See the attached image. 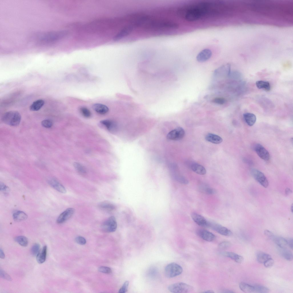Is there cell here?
Returning a JSON list of instances; mask_svg holds the SVG:
<instances>
[{"label": "cell", "mask_w": 293, "mask_h": 293, "mask_svg": "<svg viewBox=\"0 0 293 293\" xmlns=\"http://www.w3.org/2000/svg\"><path fill=\"white\" fill-rule=\"evenodd\" d=\"M123 7L122 30L127 42L163 36L165 21L156 0H126Z\"/></svg>", "instance_id": "obj_1"}, {"label": "cell", "mask_w": 293, "mask_h": 293, "mask_svg": "<svg viewBox=\"0 0 293 293\" xmlns=\"http://www.w3.org/2000/svg\"><path fill=\"white\" fill-rule=\"evenodd\" d=\"M21 119V116L20 113L17 111L14 110L6 112L3 115L1 118L4 123L12 126L19 125Z\"/></svg>", "instance_id": "obj_2"}, {"label": "cell", "mask_w": 293, "mask_h": 293, "mask_svg": "<svg viewBox=\"0 0 293 293\" xmlns=\"http://www.w3.org/2000/svg\"><path fill=\"white\" fill-rule=\"evenodd\" d=\"M182 268L179 265L175 262L171 263L165 267L164 272L167 278H171L181 274L183 272Z\"/></svg>", "instance_id": "obj_3"}, {"label": "cell", "mask_w": 293, "mask_h": 293, "mask_svg": "<svg viewBox=\"0 0 293 293\" xmlns=\"http://www.w3.org/2000/svg\"><path fill=\"white\" fill-rule=\"evenodd\" d=\"M168 290L174 293H187L192 291L193 287L186 283L179 282L171 284L169 286Z\"/></svg>", "instance_id": "obj_4"}, {"label": "cell", "mask_w": 293, "mask_h": 293, "mask_svg": "<svg viewBox=\"0 0 293 293\" xmlns=\"http://www.w3.org/2000/svg\"><path fill=\"white\" fill-rule=\"evenodd\" d=\"M117 227V223L115 217L111 216L108 218L102 224L101 228L103 231L106 232L115 231Z\"/></svg>", "instance_id": "obj_5"}, {"label": "cell", "mask_w": 293, "mask_h": 293, "mask_svg": "<svg viewBox=\"0 0 293 293\" xmlns=\"http://www.w3.org/2000/svg\"><path fill=\"white\" fill-rule=\"evenodd\" d=\"M251 173L255 179L261 185L265 188L267 187L269 184L268 181L264 175L258 169H252Z\"/></svg>", "instance_id": "obj_6"}, {"label": "cell", "mask_w": 293, "mask_h": 293, "mask_svg": "<svg viewBox=\"0 0 293 293\" xmlns=\"http://www.w3.org/2000/svg\"><path fill=\"white\" fill-rule=\"evenodd\" d=\"M207 227H209L219 233L226 236H230L232 232L226 227L217 223L209 221Z\"/></svg>", "instance_id": "obj_7"}, {"label": "cell", "mask_w": 293, "mask_h": 293, "mask_svg": "<svg viewBox=\"0 0 293 293\" xmlns=\"http://www.w3.org/2000/svg\"><path fill=\"white\" fill-rule=\"evenodd\" d=\"M185 134L184 130L181 127H179L174 129L167 134L168 139L172 140H179L182 139Z\"/></svg>", "instance_id": "obj_8"}, {"label": "cell", "mask_w": 293, "mask_h": 293, "mask_svg": "<svg viewBox=\"0 0 293 293\" xmlns=\"http://www.w3.org/2000/svg\"><path fill=\"white\" fill-rule=\"evenodd\" d=\"M254 149L258 156L265 161L270 159V155L268 151L261 144H256L254 146Z\"/></svg>", "instance_id": "obj_9"}, {"label": "cell", "mask_w": 293, "mask_h": 293, "mask_svg": "<svg viewBox=\"0 0 293 293\" xmlns=\"http://www.w3.org/2000/svg\"><path fill=\"white\" fill-rule=\"evenodd\" d=\"M74 212V209L73 208L67 209L59 216L56 220L57 223L61 224L64 223L72 216Z\"/></svg>", "instance_id": "obj_10"}, {"label": "cell", "mask_w": 293, "mask_h": 293, "mask_svg": "<svg viewBox=\"0 0 293 293\" xmlns=\"http://www.w3.org/2000/svg\"><path fill=\"white\" fill-rule=\"evenodd\" d=\"M197 234L203 240L208 241H212L214 240L215 236L210 231L203 229H198Z\"/></svg>", "instance_id": "obj_11"}, {"label": "cell", "mask_w": 293, "mask_h": 293, "mask_svg": "<svg viewBox=\"0 0 293 293\" xmlns=\"http://www.w3.org/2000/svg\"><path fill=\"white\" fill-rule=\"evenodd\" d=\"M212 52L211 50L209 49H205L200 52L196 56L197 61L200 62H205L211 57Z\"/></svg>", "instance_id": "obj_12"}, {"label": "cell", "mask_w": 293, "mask_h": 293, "mask_svg": "<svg viewBox=\"0 0 293 293\" xmlns=\"http://www.w3.org/2000/svg\"><path fill=\"white\" fill-rule=\"evenodd\" d=\"M191 217L194 221L198 225L202 227H207L209 221L202 216L194 212L191 214Z\"/></svg>", "instance_id": "obj_13"}, {"label": "cell", "mask_w": 293, "mask_h": 293, "mask_svg": "<svg viewBox=\"0 0 293 293\" xmlns=\"http://www.w3.org/2000/svg\"><path fill=\"white\" fill-rule=\"evenodd\" d=\"M48 183L53 188L62 193H66V190L64 186L55 178H51L48 181Z\"/></svg>", "instance_id": "obj_14"}, {"label": "cell", "mask_w": 293, "mask_h": 293, "mask_svg": "<svg viewBox=\"0 0 293 293\" xmlns=\"http://www.w3.org/2000/svg\"><path fill=\"white\" fill-rule=\"evenodd\" d=\"M231 65L227 64L218 68L215 70L214 74L216 76H229L230 73Z\"/></svg>", "instance_id": "obj_15"}, {"label": "cell", "mask_w": 293, "mask_h": 293, "mask_svg": "<svg viewBox=\"0 0 293 293\" xmlns=\"http://www.w3.org/2000/svg\"><path fill=\"white\" fill-rule=\"evenodd\" d=\"M221 254L223 256L230 258L237 263H241L243 260V257L233 252H221Z\"/></svg>", "instance_id": "obj_16"}, {"label": "cell", "mask_w": 293, "mask_h": 293, "mask_svg": "<svg viewBox=\"0 0 293 293\" xmlns=\"http://www.w3.org/2000/svg\"><path fill=\"white\" fill-rule=\"evenodd\" d=\"M92 108L95 112L101 114H106L109 110L107 106L100 103L94 104L92 106Z\"/></svg>", "instance_id": "obj_17"}, {"label": "cell", "mask_w": 293, "mask_h": 293, "mask_svg": "<svg viewBox=\"0 0 293 293\" xmlns=\"http://www.w3.org/2000/svg\"><path fill=\"white\" fill-rule=\"evenodd\" d=\"M278 252L286 260L291 261L293 258V255L292 252L286 248L278 247Z\"/></svg>", "instance_id": "obj_18"}, {"label": "cell", "mask_w": 293, "mask_h": 293, "mask_svg": "<svg viewBox=\"0 0 293 293\" xmlns=\"http://www.w3.org/2000/svg\"><path fill=\"white\" fill-rule=\"evenodd\" d=\"M280 248H286L287 245L286 239L283 237L276 236L274 234L270 239Z\"/></svg>", "instance_id": "obj_19"}, {"label": "cell", "mask_w": 293, "mask_h": 293, "mask_svg": "<svg viewBox=\"0 0 293 293\" xmlns=\"http://www.w3.org/2000/svg\"><path fill=\"white\" fill-rule=\"evenodd\" d=\"M243 117L246 123L250 126H253L256 121V116L253 113H245L243 114Z\"/></svg>", "instance_id": "obj_20"}, {"label": "cell", "mask_w": 293, "mask_h": 293, "mask_svg": "<svg viewBox=\"0 0 293 293\" xmlns=\"http://www.w3.org/2000/svg\"><path fill=\"white\" fill-rule=\"evenodd\" d=\"M205 139L207 141L215 144H219L223 141L220 136L211 133L207 134L205 136Z\"/></svg>", "instance_id": "obj_21"}, {"label": "cell", "mask_w": 293, "mask_h": 293, "mask_svg": "<svg viewBox=\"0 0 293 293\" xmlns=\"http://www.w3.org/2000/svg\"><path fill=\"white\" fill-rule=\"evenodd\" d=\"M100 123L110 132H114L115 131L117 128L116 124L110 120H103L100 121Z\"/></svg>", "instance_id": "obj_22"}, {"label": "cell", "mask_w": 293, "mask_h": 293, "mask_svg": "<svg viewBox=\"0 0 293 293\" xmlns=\"http://www.w3.org/2000/svg\"><path fill=\"white\" fill-rule=\"evenodd\" d=\"M191 168L193 171L199 175H203L206 173V170L205 167L199 164L193 163Z\"/></svg>", "instance_id": "obj_23"}, {"label": "cell", "mask_w": 293, "mask_h": 293, "mask_svg": "<svg viewBox=\"0 0 293 293\" xmlns=\"http://www.w3.org/2000/svg\"><path fill=\"white\" fill-rule=\"evenodd\" d=\"M47 252V247L44 246L41 251H39L36 256V260L38 263L42 264L45 260Z\"/></svg>", "instance_id": "obj_24"}, {"label": "cell", "mask_w": 293, "mask_h": 293, "mask_svg": "<svg viewBox=\"0 0 293 293\" xmlns=\"http://www.w3.org/2000/svg\"><path fill=\"white\" fill-rule=\"evenodd\" d=\"M256 257L258 261L262 264H264L268 259L271 258L270 255L261 251L257 252Z\"/></svg>", "instance_id": "obj_25"}, {"label": "cell", "mask_w": 293, "mask_h": 293, "mask_svg": "<svg viewBox=\"0 0 293 293\" xmlns=\"http://www.w3.org/2000/svg\"><path fill=\"white\" fill-rule=\"evenodd\" d=\"M13 217L15 221H20L26 219L27 217V215L23 211H19L14 213Z\"/></svg>", "instance_id": "obj_26"}, {"label": "cell", "mask_w": 293, "mask_h": 293, "mask_svg": "<svg viewBox=\"0 0 293 293\" xmlns=\"http://www.w3.org/2000/svg\"><path fill=\"white\" fill-rule=\"evenodd\" d=\"M45 102L42 99H38L33 102L29 107L32 111H37L40 110L44 105Z\"/></svg>", "instance_id": "obj_27"}, {"label": "cell", "mask_w": 293, "mask_h": 293, "mask_svg": "<svg viewBox=\"0 0 293 293\" xmlns=\"http://www.w3.org/2000/svg\"><path fill=\"white\" fill-rule=\"evenodd\" d=\"M99 207L101 209L107 211H111L115 208V206L113 204L108 201H103L99 205Z\"/></svg>", "instance_id": "obj_28"}, {"label": "cell", "mask_w": 293, "mask_h": 293, "mask_svg": "<svg viewBox=\"0 0 293 293\" xmlns=\"http://www.w3.org/2000/svg\"><path fill=\"white\" fill-rule=\"evenodd\" d=\"M239 286L241 290L244 292H254V288L253 285L241 282L239 283Z\"/></svg>", "instance_id": "obj_29"}, {"label": "cell", "mask_w": 293, "mask_h": 293, "mask_svg": "<svg viewBox=\"0 0 293 293\" xmlns=\"http://www.w3.org/2000/svg\"><path fill=\"white\" fill-rule=\"evenodd\" d=\"M257 87L259 89H264L266 91H269L270 89V86L268 82L263 80H258L256 82Z\"/></svg>", "instance_id": "obj_30"}, {"label": "cell", "mask_w": 293, "mask_h": 293, "mask_svg": "<svg viewBox=\"0 0 293 293\" xmlns=\"http://www.w3.org/2000/svg\"><path fill=\"white\" fill-rule=\"evenodd\" d=\"M15 241L20 245L24 247L27 246L28 244V239L23 236H19L15 237Z\"/></svg>", "instance_id": "obj_31"}, {"label": "cell", "mask_w": 293, "mask_h": 293, "mask_svg": "<svg viewBox=\"0 0 293 293\" xmlns=\"http://www.w3.org/2000/svg\"><path fill=\"white\" fill-rule=\"evenodd\" d=\"M254 288V292L267 293L270 291L268 288L261 285L256 284L253 285Z\"/></svg>", "instance_id": "obj_32"}, {"label": "cell", "mask_w": 293, "mask_h": 293, "mask_svg": "<svg viewBox=\"0 0 293 293\" xmlns=\"http://www.w3.org/2000/svg\"><path fill=\"white\" fill-rule=\"evenodd\" d=\"M79 110L80 113L84 117L88 118L91 116V112L87 107L84 106H81L79 108Z\"/></svg>", "instance_id": "obj_33"}, {"label": "cell", "mask_w": 293, "mask_h": 293, "mask_svg": "<svg viewBox=\"0 0 293 293\" xmlns=\"http://www.w3.org/2000/svg\"><path fill=\"white\" fill-rule=\"evenodd\" d=\"M74 165L76 169L81 174H84L86 173V170L85 167L80 163L75 162Z\"/></svg>", "instance_id": "obj_34"}, {"label": "cell", "mask_w": 293, "mask_h": 293, "mask_svg": "<svg viewBox=\"0 0 293 293\" xmlns=\"http://www.w3.org/2000/svg\"><path fill=\"white\" fill-rule=\"evenodd\" d=\"M200 189L203 192L208 195H213L216 193V191L215 189L207 186H202Z\"/></svg>", "instance_id": "obj_35"}, {"label": "cell", "mask_w": 293, "mask_h": 293, "mask_svg": "<svg viewBox=\"0 0 293 293\" xmlns=\"http://www.w3.org/2000/svg\"><path fill=\"white\" fill-rule=\"evenodd\" d=\"M40 246L38 243L34 244L31 249V254L33 256H36L40 251Z\"/></svg>", "instance_id": "obj_36"}, {"label": "cell", "mask_w": 293, "mask_h": 293, "mask_svg": "<svg viewBox=\"0 0 293 293\" xmlns=\"http://www.w3.org/2000/svg\"><path fill=\"white\" fill-rule=\"evenodd\" d=\"M41 124L45 128H50L52 126L53 123L51 120L47 119L42 120L41 122Z\"/></svg>", "instance_id": "obj_37"}, {"label": "cell", "mask_w": 293, "mask_h": 293, "mask_svg": "<svg viewBox=\"0 0 293 293\" xmlns=\"http://www.w3.org/2000/svg\"><path fill=\"white\" fill-rule=\"evenodd\" d=\"M226 100L223 98L220 97L216 98L213 100L212 102L215 104L222 105L226 102Z\"/></svg>", "instance_id": "obj_38"}, {"label": "cell", "mask_w": 293, "mask_h": 293, "mask_svg": "<svg viewBox=\"0 0 293 293\" xmlns=\"http://www.w3.org/2000/svg\"><path fill=\"white\" fill-rule=\"evenodd\" d=\"M129 282L128 281H126L123 284L122 287L119 290V293H125L128 291V288L129 285Z\"/></svg>", "instance_id": "obj_39"}, {"label": "cell", "mask_w": 293, "mask_h": 293, "mask_svg": "<svg viewBox=\"0 0 293 293\" xmlns=\"http://www.w3.org/2000/svg\"><path fill=\"white\" fill-rule=\"evenodd\" d=\"M231 243L230 242L228 241H224L221 242L218 246L221 249L227 248L231 246Z\"/></svg>", "instance_id": "obj_40"}, {"label": "cell", "mask_w": 293, "mask_h": 293, "mask_svg": "<svg viewBox=\"0 0 293 293\" xmlns=\"http://www.w3.org/2000/svg\"><path fill=\"white\" fill-rule=\"evenodd\" d=\"M0 276L2 278L9 281H11L12 280L10 276L1 269H0Z\"/></svg>", "instance_id": "obj_41"}, {"label": "cell", "mask_w": 293, "mask_h": 293, "mask_svg": "<svg viewBox=\"0 0 293 293\" xmlns=\"http://www.w3.org/2000/svg\"><path fill=\"white\" fill-rule=\"evenodd\" d=\"M98 270L100 272L106 274H109L111 272V269L107 267L101 266L98 268Z\"/></svg>", "instance_id": "obj_42"}, {"label": "cell", "mask_w": 293, "mask_h": 293, "mask_svg": "<svg viewBox=\"0 0 293 293\" xmlns=\"http://www.w3.org/2000/svg\"><path fill=\"white\" fill-rule=\"evenodd\" d=\"M76 242L80 245H84L86 243V239L83 237L79 236L76 237L75 238Z\"/></svg>", "instance_id": "obj_43"}, {"label": "cell", "mask_w": 293, "mask_h": 293, "mask_svg": "<svg viewBox=\"0 0 293 293\" xmlns=\"http://www.w3.org/2000/svg\"><path fill=\"white\" fill-rule=\"evenodd\" d=\"M274 261L271 258L268 259L264 263V266L266 268H269L272 266L274 264Z\"/></svg>", "instance_id": "obj_44"}, {"label": "cell", "mask_w": 293, "mask_h": 293, "mask_svg": "<svg viewBox=\"0 0 293 293\" xmlns=\"http://www.w3.org/2000/svg\"><path fill=\"white\" fill-rule=\"evenodd\" d=\"M287 241V245L292 249L293 248V239L292 238H288L286 239Z\"/></svg>", "instance_id": "obj_45"}, {"label": "cell", "mask_w": 293, "mask_h": 293, "mask_svg": "<svg viewBox=\"0 0 293 293\" xmlns=\"http://www.w3.org/2000/svg\"><path fill=\"white\" fill-rule=\"evenodd\" d=\"M8 189V187L3 183H0V191H7Z\"/></svg>", "instance_id": "obj_46"}, {"label": "cell", "mask_w": 293, "mask_h": 293, "mask_svg": "<svg viewBox=\"0 0 293 293\" xmlns=\"http://www.w3.org/2000/svg\"><path fill=\"white\" fill-rule=\"evenodd\" d=\"M0 258L2 259H4L5 258V255L3 250L0 248Z\"/></svg>", "instance_id": "obj_47"}, {"label": "cell", "mask_w": 293, "mask_h": 293, "mask_svg": "<svg viewBox=\"0 0 293 293\" xmlns=\"http://www.w3.org/2000/svg\"><path fill=\"white\" fill-rule=\"evenodd\" d=\"M285 192L286 194L288 195L292 193V191L290 189L287 188L286 189Z\"/></svg>", "instance_id": "obj_48"}, {"label": "cell", "mask_w": 293, "mask_h": 293, "mask_svg": "<svg viewBox=\"0 0 293 293\" xmlns=\"http://www.w3.org/2000/svg\"><path fill=\"white\" fill-rule=\"evenodd\" d=\"M201 293H213L214 292L212 290H209L204 291L203 292H201Z\"/></svg>", "instance_id": "obj_49"}, {"label": "cell", "mask_w": 293, "mask_h": 293, "mask_svg": "<svg viewBox=\"0 0 293 293\" xmlns=\"http://www.w3.org/2000/svg\"><path fill=\"white\" fill-rule=\"evenodd\" d=\"M224 292H224V293H234V292L233 291L230 290H224Z\"/></svg>", "instance_id": "obj_50"}, {"label": "cell", "mask_w": 293, "mask_h": 293, "mask_svg": "<svg viewBox=\"0 0 293 293\" xmlns=\"http://www.w3.org/2000/svg\"><path fill=\"white\" fill-rule=\"evenodd\" d=\"M291 211H292V212H293V204H292V205H291Z\"/></svg>", "instance_id": "obj_51"}]
</instances>
